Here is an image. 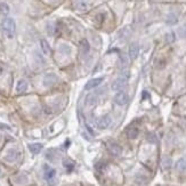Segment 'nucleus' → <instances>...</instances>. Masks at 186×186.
Segmentation results:
<instances>
[{
	"label": "nucleus",
	"mask_w": 186,
	"mask_h": 186,
	"mask_svg": "<svg viewBox=\"0 0 186 186\" xmlns=\"http://www.w3.org/2000/svg\"><path fill=\"white\" fill-rule=\"evenodd\" d=\"M112 122V119L110 115H104V117H102L99 118L97 121H96V126L99 128V129H106L110 127V124Z\"/></svg>",
	"instance_id": "obj_4"
},
{
	"label": "nucleus",
	"mask_w": 186,
	"mask_h": 186,
	"mask_svg": "<svg viewBox=\"0 0 186 186\" xmlns=\"http://www.w3.org/2000/svg\"><path fill=\"white\" fill-rule=\"evenodd\" d=\"M147 141L152 144H157L158 143V138H157V135L155 134H148L147 135Z\"/></svg>",
	"instance_id": "obj_22"
},
{
	"label": "nucleus",
	"mask_w": 186,
	"mask_h": 186,
	"mask_svg": "<svg viewBox=\"0 0 186 186\" xmlns=\"http://www.w3.org/2000/svg\"><path fill=\"white\" fill-rule=\"evenodd\" d=\"M127 102H128V96L123 91H119L118 94L115 95V97H114V103L120 105V106L124 105Z\"/></svg>",
	"instance_id": "obj_5"
},
{
	"label": "nucleus",
	"mask_w": 186,
	"mask_h": 186,
	"mask_svg": "<svg viewBox=\"0 0 186 186\" xmlns=\"http://www.w3.org/2000/svg\"><path fill=\"white\" fill-rule=\"evenodd\" d=\"M63 166L68 169V171H71V170L73 169V167H74L73 162H72L71 160H68V159H65V160L63 161Z\"/></svg>",
	"instance_id": "obj_21"
},
{
	"label": "nucleus",
	"mask_w": 186,
	"mask_h": 186,
	"mask_svg": "<svg viewBox=\"0 0 186 186\" xmlns=\"http://www.w3.org/2000/svg\"><path fill=\"white\" fill-rule=\"evenodd\" d=\"M104 78H94V79H90L87 84H86L85 88L86 90H89V89H93V88H96L97 86H99L103 82Z\"/></svg>",
	"instance_id": "obj_6"
},
{
	"label": "nucleus",
	"mask_w": 186,
	"mask_h": 186,
	"mask_svg": "<svg viewBox=\"0 0 186 186\" xmlns=\"http://www.w3.org/2000/svg\"><path fill=\"white\" fill-rule=\"evenodd\" d=\"M40 46H41V50L45 55H49L50 54V47H49V44L46 41L45 39L40 40Z\"/></svg>",
	"instance_id": "obj_12"
},
{
	"label": "nucleus",
	"mask_w": 186,
	"mask_h": 186,
	"mask_svg": "<svg viewBox=\"0 0 186 186\" xmlns=\"http://www.w3.org/2000/svg\"><path fill=\"white\" fill-rule=\"evenodd\" d=\"M167 22L169 23V24H174V23L177 22V17L174 15V14H170L168 18H167Z\"/></svg>",
	"instance_id": "obj_25"
},
{
	"label": "nucleus",
	"mask_w": 186,
	"mask_h": 186,
	"mask_svg": "<svg viewBox=\"0 0 186 186\" xmlns=\"http://www.w3.org/2000/svg\"><path fill=\"white\" fill-rule=\"evenodd\" d=\"M28 89V82L25 80H20L16 85V91L17 93H24Z\"/></svg>",
	"instance_id": "obj_11"
},
{
	"label": "nucleus",
	"mask_w": 186,
	"mask_h": 186,
	"mask_svg": "<svg viewBox=\"0 0 186 186\" xmlns=\"http://www.w3.org/2000/svg\"><path fill=\"white\" fill-rule=\"evenodd\" d=\"M44 177L49 186L56 185V170L49 167L48 164L44 166Z\"/></svg>",
	"instance_id": "obj_2"
},
{
	"label": "nucleus",
	"mask_w": 186,
	"mask_h": 186,
	"mask_svg": "<svg viewBox=\"0 0 186 186\" xmlns=\"http://www.w3.org/2000/svg\"><path fill=\"white\" fill-rule=\"evenodd\" d=\"M108 150H110V152L112 153L113 155H120L121 154V147L119 146L118 144H115V143H111L110 145H108Z\"/></svg>",
	"instance_id": "obj_10"
},
{
	"label": "nucleus",
	"mask_w": 186,
	"mask_h": 186,
	"mask_svg": "<svg viewBox=\"0 0 186 186\" xmlns=\"http://www.w3.org/2000/svg\"><path fill=\"white\" fill-rule=\"evenodd\" d=\"M18 158H20V153L17 152L16 150H9L8 153L6 154L5 160L8 161V162H15V161H17Z\"/></svg>",
	"instance_id": "obj_7"
},
{
	"label": "nucleus",
	"mask_w": 186,
	"mask_h": 186,
	"mask_svg": "<svg viewBox=\"0 0 186 186\" xmlns=\"http://www.w3.org/2000/svg\"><path fill=\"white\" fill-rule=\"evenodd\" d=\"M9 11H11V8L7 2H0V14L2 16H7L9 14Z\"/></svg>",
	"instance_id": "obj_15"
},
{
	"label": "nucleus",
	"mask_w": 186,
	"mask_h": 186,
	"mask_svg": "<svg viewBox=\"0 0 186 186\" xmlns=\"http://www.w3.org/2000/svg\"><path fill=\"white\" fill-rule=\"evenodd\" d=\"M15 30H16V25H15V21L11 18H6L2 22V31L8 39H13L15 35Z\"/></svg>",
	"instance_id": "obj_1"
},
{
	"label": "nucleus",
	"mask_w": 186,
	"mask_h": 186,
	"mask_svg": "<svg viewBox=\"0 0 186 186\" xmlns=\"http://www.w3.org/2000/svg\"><path fill=\"white\" fill-rule=\"evenodd\" d=\"M75 7H77V9H79V11H86V9L88 8V5H87V2L84 1V0H78V1L75 2Z\"/></svg>",
	"instance_id": "obj_19"
},
{
	"label": "nucleus",
	"mask_w": 186,
	"mask_h": 186,
	"mask_svg": "<svg viewBox=\"0 0 186 186\" xmlns=\"http://www.w3.org/2000/svg\"><path fill=\"white\" fill-rule=\"evenodd\" d=\"M127 80H128V77H120L118 79H115L112 82V86H111L112 90L114 91L122 90L124 87H126V85H127Z\"/></svg>",
	"instance_id": "obj_3"
},
{
	"label": "nucleus",
	"mask_w": 186,
	"mask_h": 186,
	"mask_svg": "<svg viewBox=\"0 0 186 186\" xmlns=\"http://www.w3.org/2000/svg\"><path fill=\"white\" fill-rule=\"evenodd\" d=\"M96 102H97V97H96L94 94H90V95H88L86 97V101L85 103L87 105H94Z\"/></svg>",
	"instance_id": "obj_18"
},
{
	"label": "nucleus",
	"mask_w": 186,
	"mask_h": 186,
	"mask_svg": "<svg viewBox=\"0 0 186 186\" xmlns=\"http://www.w3.org/2000/svg\"><path fill=\"white\" fill-rule=\"evenodd\" d=\"M57 81V77L55 74H47L45 77V79H44V85L46 87H50L53 86L55 82Z\"/></svg>",
	"instance_id": "obj_8"
},
{
	"label": "nucleus",
	"mask_w": 186,
	"mask_h": 186,
	"mask_svg": "<svg viewBox=\"0 0 186 186\" xmlns=\"http://www.w3.org/2000/svg\"><path fill=\"white\" fill-rule=\"evenodd\" d=\"M138 53H139V46L137 44H131L129 47V55L130 58L133 59H136L137 56H138Z\"/></svg>",
	"instance_id": "obj_9"
},
{
	"label": "nucleus",
	"mask_w": 186,
	"mask_h": 186,
	"mask_svg": "<svg viewBox=\"0 0 186 186\" xmlns=\"http://www.w3.org/2000/svg\"><path fill=\"white\" fill-rule=\"evenodd\" d=\"M176 169L178 171H185L186 170V159H179L176 163Z\"/></svg>",
	"instance_id": "obj_16"
},
{
	"label": "nucleus",
	"mask_w": 186,
	"mask_h": 186,
	"mask_svg": "<svg viewBox=\"0 0 186 186\" xmlns=\"http://www.w3.org/2000/svg\"><path fill=\"white\" fill-rule=\"evenodd\" d=\"M80 47H81V53L82 54H87L89 51V44L87 40H82L80 42Z\"/></svg>",
	"instance_id": "obj_20"
},
{
	"label": "nucleus",
	"mask_w": 186,
	"mask_h": 186,
	"mask_svg": "<svg viewBox=\"0 0 186 186\" xmlns=\"http://www.w3.org/2000/svg\"><path fill=\"white\" fill-rule=\"evenodd\" d=\"M127 135L129 137L130 139H135L137 138V136H138V129L134 127V128H129V129L127 130Z\"/></svg>",
	"instance_id": "obj_17"
},
{
	"label": "nucleus",
	"mask_w": 186,
	"mask_h": 186,
	"mask_svg": "<svg viewBox=\"0 0 186 186\" xmlns=\"http://www.w3.org/2000/svg\"><path fill=\"white\" fill-rule=\"evenodd\" d=\"M174 40H175V34L172 33H167L166 34V41L168 42V44H171V42H174Z\"/></svg>",
	"instance_id": "obj_24"
},
{
	"label": "nucleus",
	"mask_w": 186,
	"mask_h": 186,
	"mask_svg": "<svg viewBox=\"0 0 186 186\" xmlns=\"http://www.w3.org/2000/svg\"><path fill=\"white\" fill-rule=\"evenodd\" d=\"M29 150L31 151V153H33V154H38L42 150V145L39 144V143H33V144H30L29 145Z\"/></svg>",
	"instance_id": "obj_13"
},
{
	"label": "nucleus",
	"mask_w": 186,
	"mask_h": 186,
	"mask_svg": "<svg viewBox=\"0 0 186 186\" xmlns=\"http://www.w3.org/2000/svg\"><path fill=\"white\" fill-rule=\"evenodd\" d=\"M59 50L62 51V53H64V54H66V55H70V54H71V48L66 45H61Z\"/></svg>",
	"instance_id": "obj_23"
},
{
	"label": "nucleus",
	"mask_w": 186,
	"mask_h": 186,
	"mask_svg": "<svg viewBox=\"0 0 186 186\" xmlns=\"http://www.w3.org/2000/svg\"><path fill=\"white\" fill-rule=\"evenodd\" d=\"M171 164H172V160L169 158V157H163L162 158V161H161V166L164 170H168L171 168Z\"/></svg>",
	"instance_id": "obj_14"
}]
</instances>
